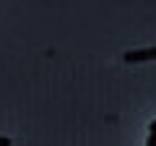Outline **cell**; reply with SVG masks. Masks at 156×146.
Wrapping results in <instances>:
<instances>
[{
	"label": "cell",
	"instance_id": "obj_1",
	"mask_svg": "<svg viewBox=\"0 0 156 146\" xmlns=\"http://www.w3.org/2000/svg\"><path fill=\"white\" fill-rule=\"evenodd\" d=\"M122 60L125 63H151V60H156V47H143V50L125 52Z\"/></svg>",
	"mask_w": 156,
	"mask_h": 146
},
{
	"label": "cell",
	"instance_id": "obj_2",
	"mask_svg": "<svg viewBox=\"0 0 156 146\" xmlns=\"http://www.w3.org/2000/svg\"><path fill=\"white\" fill-rule=\"evenodd\" d=\"M146 146H156V136L148 133V141H146Z\"/></svg>",
	"mask_w": 156,
	"mask_h": 146
},
{
	"label": "cell",
	"instance_id": "obj_3",
	"mask_svg": "<svg viewBox=\"0 0 156 146\" xmlns=\"http://www.w3.org/2000/svg\"><path fill=\"white\" fill-rule=\"evenodd\" d=\"M0 146H11V138H5V136H0Z\"/></svg>",
	"mask_w": 156,
	"mask_h": 146
},
{
	"label": "cell",
	"instance_id": "obj_4",
	"mask_svg": "<svg viewBox=\"0 0 156 146\" xmlns=\"http://www.w3.org/2000/svg\"><path fill=\"white\" fill-rule=\"evenodd\" d=\"M148 133H151V136H156V120H154V123L148 125Z\"/></svg>",
	"mask_w": 156,
	"mask_h": 146
}]
</instances>
